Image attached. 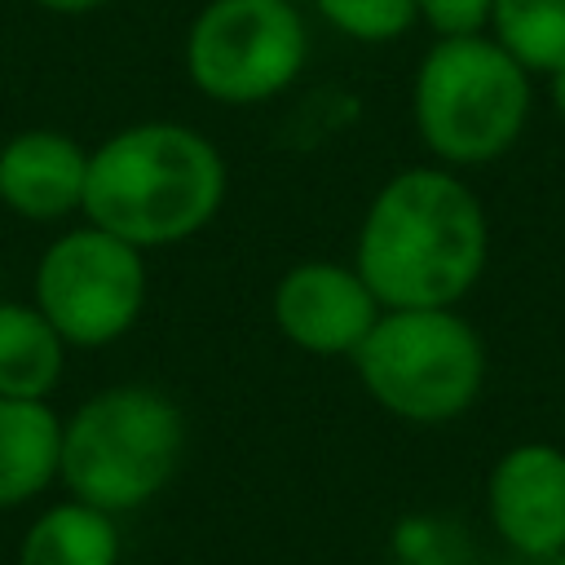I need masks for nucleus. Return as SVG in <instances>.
<instances>
[{
  "instance_id": "nucleus-1",
  "label": "nucleus",
  "mask_w": 565,
  "mask_h": 565,
  "mask_svg": "<svg viewBox=\"0 0 565 565\" xmlns=\"http://www.w3.org/2000/svg\"><path fill=\"white\" fill-rule=\"evenodd\" d=\"M490 252L486 207L450 168H402L362 212L353 269L384 309H455Z\"/></svg>"
},
{
  "instance_id": "nucleus-2",
  "label": "nucleus",
  "mask_w": 565,
  "mask_h": 565,
  "mask_svg": "<svg viewBox=\"0 0 565 565\" xmlns=\"http://www.w3.org/2000/svg\"><path fill=\"white\" fill-rule=\"evenodd\" d=\"M225 203V159L190 124L146 119L88 150L84 221L132 243L172 247L194 238Z\"/></svg>"
},
{
  "instance_id": "nucleus-3",
  "label": "nucleus",
  "mask_w": 565,
  "mask_h": 565,
  "mask_svg": "<svg viewBox=\"0 0 565 565\" xmlns=\"http://www.w3.org/2000/svg\"><path fill=\"white\" fill-rule=\"evenodd\" d=\"M185 419L177 402L150 384H115L79 402L62 424V468L71 499L102 512L150 503L177 472Z\"/></svg>"
},
{
  "instance_id": "nucleus-4",
  "label": "nucleus",
  "mask_w": 565,
  "mask_h": 565,
  "mask_svg": "<svg viewBox=\"0 0 565 565\" xmlns=\"http://www.w3.org/2000/svg\"><path fill=\"white\" fill-rule=\"evenodd\" d=\"M411 115L441 163H490L516 146L530 119V71L494 35H446L419 57Z\"/></svg>"
},
{
  "instance_id": "nucleus-5",
  "label": "nucleus",
  "mask_w": 565,
  "mask_h": 565,
  "mask_svg": "<svg viewBox=\"0 0 565 565\" xmlns=\"http://www.w3.org/2000/svg\"><path fill=\"white\" fill-rule=\"evenodd\" d=\"M362 388L397 419H459L486 380V344L455 309H384L353 349Z\"/></svg>"
},
{
  "instance_id": "nucleus-6",
  "label": "nucleus",
  "mask_w": 565,
  "mask_h": 565,
  "mask_svg": "<svg viewBox=\"0 0 565 565\" xmlns=\"http://www.w3.org/2000/svg\"><path fill=\"white\" fill-rule=\"evenodd\" d=\"M309 26L291 0H207L185 31V75L221 106H256L300 79Z\"/></svg>"
},
{
  "instance_id": "nucleus-7",
  "label": "nucleus",
  "mask_w": 565,
  "mask_h": 565,
  "mask_svg": "<svg viewBox=\"0 0 565 565\" xmlns=\"http://www.w3.org/2000/svg\"><path fill=\"white\" fill-rule=\"evenodd\" d=\"M35 309L71 349H97L128 335L146 309L141 247L88 221L57 234L35 260Z\"/></svg>"
},
{
  "instance_id": "nucleus-8",
  "label": "nucleus",
  "mask_w": 565,
  "mask_h": 565,
  "mask_svg": "<svg viewBox=\"0 0 565 565\" xmlns=\"http://www.w3.org/2000/svg\"><path fill=\"white\" fill-rule=\"evenodd\" d=\"M274 327L305 353L340 358L366 340L384 305L366 287V278L353 265L340 260H300L291 265L269 296Z\"/></svg>"
},
{
  "instance_id": "nucleus-9",
  "label": "nucleus",
  "mask_w": 565,
  "mask_h": 565,
  "mask_svg": "<svg viewBox=\"0 0 565 565\" xmlns=\"http://www.w3.org/2000/svg\"><path fill=\"white\" fill-rule=\"evenodd\" d=\"M486 508L512 552L534 561L565 552V450L552 441L503 450L486 481Z\"/></svg>"
},
{
  "instance_id": "nucleus-10",
  "label": "nucleus",
  "mask_w": 565,
  "mask_h": 565,
  "mask_svg": "<svg viewBox=\"0 0 565 565\" xmlns=\"http://www.w3.org/2000/svg\"><path fill=\"white\" fill-rule=\"evenodd\" d=\"M88 150L57 128H22L0 146V203L35 225L84 207Z\"/></svg>"
},
{
  "instance_id": "nucleus-11",
  "label": "nucleus",
  "mask_w": 565,
  "mask_h": 565,
  "mask_svg": "<svg viewBox=\"0 0 565 565\" xmlns=\"http://www.w3.org/2000/svg\"><path fill=\"white\" fill-rule=\"evenodd\" d=\"M62 468V419L49 402L0 397V508L35 499Z\"/></svg>"
},
{
  "instance_id": "nucleus-12",
  "label": "nucleus",
  "mask_w": 565,
  "mask_h": 565,
  "mask_svg": "<svg viewBox=\"0 0 565 565\" xmlns=\"http://www.w3.org/2000/svg\"><path fill=\"white\" fill-rule=\"evenodd\" d=\"M66 349L35 300H0V397L44 402L62 380Z\"/></svg>"
},
{
  "instance_id": "nucleus-13",
  "label": "nucleus",
  "mask_w": 565,
  "mask_h": 565,
  "mask_svg": "<svg viewBox=\"0 0 565 565\" xmlns=\"http://www.w3.org/2000/svg\"><path fill=\"white\" fill-rule=\"evenodd\" d=\"M18 565H119V530L93 503H57L22 534Z\"/></svg>"
},
{
  "instance_id": "nucleus-14",
  "label": "nucleus",
  "mask_w": 565,
  "mask_h": 565,
  "mask_svg": "<svg viewBox=\"0 0 565 565\" xmlns=\"http://www.w3.org/2000/svg\"><path fill=\"white\" fill-rule=\"evenodd\" d=\"M490 26L525 71L565 66V0H494Z\"/></svg>"
},
{
  "instance_id": "nucleus-15",
  "label": "nucleus",
  "mask_w": 565,
  "mask_h": 565,
  "mask_svg": "<svg viewBox=\"0 0 565 565\" xmlns=\"http://www.w3.org/2000/svg\"><path fill=\"white\" fill-rule=\"evenodd\" d=\"M322 22L362 44H388L419 18V0H313Z\"/></svg>"
},
{
  "instance_id": "nucleus-16",
  "label": "nucleus",
  "mask_w": 565,
  "mask_h": 565,
  "mask_svg": "<svg viewBox=\"0 0 565 565\" xmlns=\"http://www.w3.org/2000/svg\"><path fill=\"white\" fill-rule=\"evenodd\" d=\"M494 0H419V18L437 31V40L446 35H481L490 26Z\"/></svg>"
},
{
  "instance_id": "nucleus-17",
  "label": "nucleus",
  "mask_w": 565,
  "mask_h": 565,
  "mask_svg": "<svg viewBox=\"0 0 565 565\" xmlns=\"http://www.w3.org/2000/svg\"><path fill=\"white\" fill-rule=\"evenodd\" d=\"M31 4L44 9V13H57V18H84V13L106 9L110 0H31Z\"/></svg>"
},
{
  "instance_id": "nucleus-18",
  "label": "nucleus",
  "mask_w": 565,
  "mask_h": 565,
  "mask_svg": "<svg viewBox=\"0 0 565 565\" xmlns=\"http://www.w3.org/2000/svg\"><path fill=\"white\" fill-rule=\"evenodd\" d=\"M552 75V102H556V115L565 119V66H556V71H547Z\"/></svg>"
},
{
  "instance_id": "nucleus-19",
  "label": "nucleus",
  "mask_w": 565,
  "mask_h": 565,
  "mask_svg": "<svg viewBox=\"0 0 565 565\" xmlns=\"http://www.w3.org/2000/svg\"><path fill=\"white\" fill-rule=\"evenodd\" d=\"M552 565H565V552H556V556H552Z\"/></svg>"
}]
</instances>
